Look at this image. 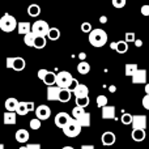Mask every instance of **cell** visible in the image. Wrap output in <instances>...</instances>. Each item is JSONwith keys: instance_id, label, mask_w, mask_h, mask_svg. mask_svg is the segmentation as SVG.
I'll list each match as a JSON object with an SVG mask.
<instances>
[{"instance_id": "1", "label": "cell", "mask_w": 149, "mask_h": 149, "mask_svg": "<svg viewBox=\"0 0 149 149\" xmlns=\"http://www.w3.org/2000/svg\"><path fill=\"white\" fill-rule=\"evenodd\" d=\"M89 43L93 47H103L107 43V33L102 29H93L89 33Z\"/></svg>"}, {"instance_id": "2", "label": "cell", "mask_w": 149, "mask_h": 149, "mask_svg": "<svg viewBox=\"0 0 149 149\" xmlns=\"http://www.w3.org/2000/svg\"><path fill=\"white\" fill-rule=\"evenodd\" d=\"M0 29L5 33H12L15 29H17V21L16 17L9 13L3 15V17L0 18Z\"/></svg>"}, {"instance_id": "3", "label": "cell", "mask_w": 149, "mask_h": 149, "mask_svg": "<svg viewBox=\"0 0 149 149\" xmlns=\"http://www.w3.org/2000/svg\"><path fill=\"white\" fill-rule=\"evenodd\" d=\"M81 128L82 127L80 126V123L73 118L65 124V127L63 128V134L67 137H77L81 134Z\"/></svg>"}, {"instance_id": "4", "label": "cell", "mask_w": 149, "mask_h": 149, "mask_svg": "<svg viewBox=\"0 0 149 149\" xmlns=\"http://www.w3.org/2000/svg\"><path fill=\"white\" fill-rule=\"evenodd\" d=\"M5 65H7V68H10V70H13V71L21 72V71L25 70L26 62H25V59L21 56H8L7 60H5Z\"/></svg>"}, {"instance_id": "5", "label": "cell", "mask_w": 149, "mask_h": 149, "mask_svg": "<svg viewBox=\"0 0 149 149\" xmlns=\"http://www.w3.org/2000/svg\"><path fill=\"white\" fill-rule=\"evenodd\" d=\"M72 74H71L68 71H60L59 73L56 74V82L55 85H58L62 89H65V88L70 86L71 81H72Z\"/></svg>"}, {"instance_id": "6", "label": "cell", "mask_w": 149, "mask_h": 149, "mask_svg": "<svg viewBox=\"0 0 149 149\" xmlns=\"http://www.w3.org/2000/svg\"><path fill=\"white\" fill-rule=\"evenodd\" d=\"M50 30V26L46 21L43 20H38L31 25V31L36 36H42V37H47V33Z\"/></svg>"}, {"instance_id": "7", "label": "cell", "mask_w": 149, "mask_h": 149, "mask_svg": "<svg viewBox=\"0 0 149 149\" xmlns=\"http://www.w3.org/2000/svg\"><path fill=\"white\" fill-rule=\"evenodd\" d=\"M71 115L68 113H64V111H62V113H58L56 115H55L54 118V122H55V126L58 127V128H64L65 124L68 123V122L71 120Z\"/></svg>"}, {"instance_id": "8", "label": "cell", "mask_w": 149, "mask_h": 149, "mask_svg": "<svg viewBox=\"0 0 149 149\" xmlns=\"http://www.w3.org/2000/svg\"><path fill=\"white\" fill-rule=\"evenodd\" d=\"M51 115V109L47 105H39L36 107V118L41 119V120H47Z\"/></svg>"}, {"instance_id": "9", "label": "cell", "mask_w": 149, "mask_h": 149, "mask_svg": "<svg viewBox=\"0 0 149 149\" xmlns=\"http://www.w3.org/2000/svg\"><path fill=\"white\" fill-rule=\"evenodd\" d=\"M132 128L134 130H145L147 128V116L145 115H134V119H132Z\"/></svg>"}, {"instance_id": "10", "label": "cell", "mask_w": 149, "mask_h": 149, "mask_svg": "<svg viewBox=\"0 0 149 149\" xmlns=\"http://www.w3.org/2000/svg\"><path fill=\"white\" fill-rule=\"evenodd\" d=\"M62 90V88H59L58 85H50L47 88V100L51 101V102H55V101H59V93Z\"/></svg>"}, {"instance_id": "11", "label": "cell", "mask_w": 149, "mask_h": 149, "mask_svg": "<svg viewBox=\"0 0 149 149\" xmlns=\"http://www.w3.org/2000/svg\"><path fill=\"white\" fill-rule=\"evenodd\" d=\"M101 141H102V144L105 145V147H111V145L115 144L116 141V136L114 132L111 131H106L102 134V136H101Z\"/></svg>"}, {"instance_id": "12", "label": "cell", "mask_w": 149, "mask_h": 149, "mask_svg": "<svg viewBox=\"0 0 149 149\" xmlns=\"http://www.w3.org/2000/svg\"><path fill=\"white\" fill-rule=\"evenodd\" d=\"M3 123L5 126H15L17 123V113L16 111H5L3 115Z\"/></svg>"}, {"instance_id": "13", "label": "cell", "mask_w": 149, "mask_h": 149, "mask_svg": "<svg viewBox=\"0 0 149 149\" xmlns=\"http://www.w3.org/2000/svg\"><path fill=\"white\" fill-rule=\"evenodd\" d=\"M132 82L134 84H147V70L139 68L136 73L132 76Z\"/></svg>"}, {"instance_id": "14", "label": "cell", "mask_w": 149, "mask_h": 149, "mask_svg": "<svg viewBox=\"0 0 149 149\" xmlns=\"http://www.w3.org/2000/svg\"><path fill=\"white\" fill-rule=\"evenodd\" d=\"M110 47L115 50L118 54H126L128 51V43L126 41H118V42H111Z\"/></svg>"}, {"instance_id": "15", "label": "cell", "mask_w": 149, "mask_h": 149, "mask_svg": "<svg viewBox=\"0 0 149 149\" xmlns=\"http://www.w3.org/2000/svg\"><path fill=\"white\" fill-rule=\"evenodd\" d=\"M29 137H30V135H29V132L26 131V130L24 128H20L16 131L15 134V139L17 143H21V144H25V143H28Z\"/></svg>"}, {"instance_id": "16", "label": "cell", "mask_w": 149, "mask_h": 149, "mask_svg": "<svg viewBox=\"0 0 149 149\" xmlns=\"http://www.w3.org/2000/svg\"><path fill=\"white\" fill-rule=\"evenodd\" d=\"M73 95L76 98H82V97H88L89 95V89H88L86 85L84 84H79L76 86V89L73 90Z\"/></svg>"}, {"instance_id": "17", "label": "cell", "mask_w": 149, "mask_h": 149, "mask_svg": "<svg viewBox=\"0 0 149 149\" xmlns=\"http://www.w3.org/2000/svg\"><path fill=\"white\" fill-rule=\"evenodd\" d=\"M102 118L103 119H115V107L106 105L102 107Z\"/></svg>"}, {"instance_id": "18", "label": "cell", "mask_w": 149, "mask_h": 149, "mask_svg": "<svg viewBox=\"0 0 149 149\" xmlns=\"http://www.w3.org/2000/svg\"><path fill=\"white\" fill-rule=\"evenodd\" d=\"M131 136H132V140H135L137 143H141L145 140L147 134H145V130H132Z\"/></svg>"}, {"instance_id": "19", "label": "cell", "mask_w": 149, "mask_h": 149, "mask_svg": "<svg viewBox=\"0 0 149 149\" xmlns=\"http://www.w3.org/2000/svg\"><path fill=\"white\" fill-rule=\"evenodd\" d=\"M17 105H18V101L16 100V98H13V97L7 98V100H5V102H4L5 111H16Z\"/></svg>"}, {"instance_id": "20", "label": "cell", "mask_w": 149, "mask_h": 149, "mask_svg": "<svg viewBox=\"0 0 149 149\" xmlns=\"http://www.w3.org/2000/svg\"><path fill=\"white\" fill-rule=\"evenodd\" d=\"M71 97H72V92H71L68 88L62 89V90H60V93H59V102H63V103L70 102Z\"/></svg>"}, {"instance_id": "21", "label": "cell", "mask_w": 149, "mask_h": 149, "mask_svg": "<svg viewBox=\"0 0 149 149\" xmlns=\"http://www.w3.org/2000/svg\"><path fill=\"white\" fill-rule=\"evenodd\" d=\"M17 31L21 36H25L29 31H31V25L29 22H26V21H22V22L17 24Z\"/></svg>"}, {"instance_id": "22", "label": "cell", "mask_w": 149, "mask_h": 149, "mask_svg": "<svg viewBox=\"0 0 149 149\" xmlns=\"http://www.w3.org/2000/svg\"><path fill=\"white\" fill-rule=\"evenodd\" d=\"M77 72L80 74H88L90 72V64L85 60H81V62L77 64Z\"/></svg>"}, {"instance_id": "23", "label": "cell", "mask_w": 149, "mask_h": 149, "mask_svg": "<svg viewBox=\"0 0 149 149\" xmlns=\"http://www.w3.org/2000/svg\"><path fill=\"white\" fill-rule=\"evenodd\" d=\"M137 70H139V65H137V64H135V63H128V64H126L124 73H126L127 77H132L135 73H136Z\"/></svg>"}, {"instance_id": "24", "label": "cell", "mask_w": 149, "mask_h": 149, "mask_svg": "<svg viewBox=\"0 0 149 149\" xmlns=\"http://www.w3.org/2000/svg\"><path fill=\"white\" fill-rule=\"evenodd\" d=\"M42 81H43L45 84L47 85V86H50V85H55V82H56V73H54V72H51V71H49Z\"/></svg>"}, {"instance_id": "25", "label": "cell", "mask_w": 149, "mask_h": 149, "mask_svg": "<svg viewBox=\"0 0 149 149\" xmlns=\"http://www.w3.org/2000/svg\"><path fill=\"white\" fill-rule=\"evenodd\" d=\"M28 15L30 17H38L41 15V7L38 4H30L28 7Z\"/></svg>"}, {"instance_id": "26", "label": "cell", "mask_w": 149, "mask_h": 149, "mask_svg": "<svg viewBox=\"0 0 149 149\" xmlns=\"http://www.w3.org/2000/svg\"><path fill=\"white\" fill-rule=\"evenodd\" d=\"M36 34L33 33V31H29L28 34H25L24 36V43L26 45V46L29 47H34V41H36Z\"/></svg>"}, {"instance_id": "27", "label": "cell", "mask_w": 149, "mask_h": 149, "mask_svg": "<svg viewBox=\"0 0 149 149\" xmlns=\"http://www.w3.org/2000/svg\"><path fill=\"white\" fill-rule=\"evenodd\" d=\"M46 38H49L50 41H58L60 38V30L58 28H50Z\"/></svg>"}, {"instance_id": "28", "label": "cell", "mask_w": 149, "mask_h": 149, "mask_svg": "<svg viewBox=\"0 0 149 149\" xmlns=\"http://www.w3.org/2000/svg\"><path fill=\"white\" fill-rule=\"evenodd\" d=\"M46 37H42V36H37L36 37V41H34V47L38 50L41 49H45V46H46Z\"/></svg>"}, {"instance_id": "29", "label": "cell", "mask_w": 149, "mask_h": 149, "mask_svg": "<svg viewBox=\"0 0 149 149\" xmlns=\"http://www.w3.org/2000/svg\"><path fill=\"white\" fill-rule=\"evenodd\" d=\"M81 127H89L90 126V113H85L80 119H76Z\"/></svg>"}, {"instance_id": "30", "label": "cell", "mask_w": 149, "mask_h": 149, "mask_svg": "<svg viewBox=\"0 0 149 149\" xmlns=\"http://www.w3.org/2000/svg\"><path fill=\"white\" fill-rule=\"evenodd\" d=\"M16 113H17V115H20V116L26 115V114L29 113L28 107H26V102H18L17 109H16Z\"/></svg>"}, {"instance_id": "31", "label": "cell", "mask_w": 149, "mask_h": 149, "mask_svg": "<svg viewBox=\"0 0 149 149\" xmlns=\"http://www.w3.org/2000/svg\"><path fill=\"white\" fill-rule=\"evenodd\" d=\"M85 113H86V111H85V109L84 107H80V106H74V107L72 109V116L74 119H80Z\"/></svg>"}, {"instance_id": "32", "label": "cell", "mask_w": 149, "mask_h": 149, "mask_svg": "<svg viewBox=\"0 0 149 149\" xmlns=\"http://www.w3.org/2000/svg\"><path fill=\"white\" fill-rule=\"evenodd\" d=\"M90 103L89 95L88 97H82V98H76V106H80V107H88Z\"/></svg>"}, {"instance_id": "33", "label": "cell", "mask_w": 149, "mask_h": 149, "mask_svg": "<svg viewBox=\"0 0 149 149\" xmlns=\"http://www.w3.org/2000/svg\"><path fill=\"white\" fill-rule=\"evenodd\" d=\"M132 119H134V115H131L130 113H124L120 118V122L124 126H130V124H132Z\"/></svg>"}, {"instance_id": "34", "label": "cell", "mask_w": 149, "mask_h": 149, "mask_svg": "<svg viewBox=\"0 0 149 149\" xmlns=\"http://www.w3.org/2000/svg\"><path fill=\"white\" fill-rule=\"evenodd\" d=\"M97 106L98 107H105L106 105H107V97H106V95H103V94H101V95H98L97 97Z\"/></svg>"}, {"instance_id": "35", "label": "cell", "mask_w": 149, "mask_h": 149, "mask_svg": "<svg viewBox=\"0 0 149 149\" xmlns=\"http://www.w3.org/2000/svg\"><path fill=\"white\" fill-rule=\"evenodd\" d=\"M30 128L31 130H39L41 128V119L34 118L30 120Z\"/></svg>"}, {"instance_id": "36", "label": "cell", "mask_w": 149, "mask_h": 149, "mask_svg": "<svg viewBox=\"0 0 149 149\" xmlns=\"http://www.w3.org/2000/svg\"><path fill=\"white\" fill-rule=\"evenodd\" d=\"M111 3H113L114 8H116V9H120V8L126 7L127 0H111Z\"/></svg>"}, {"instance_id": "37", "label": "cell", "mask_w": 149, "mask_h": 149, "mask_svg": "<svg viewBox=\"0 0 149 149\" xmlns=\"http://www.w3.org/2000/svg\"><path fill=\"white\" fill-rule=\"evenodd\" d=\"M92 30H93V29H92V24H90V22H82L81 24V31H82V33H88V34H89Z\"/></svg>"}, {"instance_id": "38", "label": "cell", "mask_w": 149, "mask_h": 149, "mask_svg": "<svg viewBox=\"0 0 149 149\" xmlns=\"http://www.w3.org/2000/svg\"><path fill=\"white\" fill-rule=\"evenodd\" d=\"M135 39H136V37H135V33H126V39L124 41L127 42V43H130V42H135Z\"/></svg>"}, {"instance_id": "39", "label": "cell", "mask_w": 149, "mask_h": 149, "mask_svg": "<svg viewBox=\"0 0 149 149\" xmlns=\"http://www.w3.org/2000/svg\"><path fill=\"white\" fill-rule=\"evenodd\" d=\"M140 12H141L143 16H149V4H144L141 8H140Z\"/></svg>"}, {"instance_id": "40", "label": "cell", "mask_w": 149, "mask_h": 149, "mask_svg": "<svg viewBox=\"0 0 149 149\" xmlns=\"http://www.w3.org/2000/svg\"><path fill=\"white\" fill-rule=\"evenodd\" d=\"M79 84H80V82L77 81V80L73 77V79H72V81H71V84H70V86H68V89H70L71 92H73V90L76 89V86H77V85H79Z\"/></svg>"}, {"instance_id": "41", "label": "cell", "mask_w": 149, "mask_h": 149, "mask_svg": "<svg viewBox=\"0 0 149 149\" xmlns=\"http://www.w3.org/2000/svg\"><path fill=\"white\" fill-rule=\"evenodd\" d=\"M47 72H49V71H47V70H45V68H42V70H39V71H38V73H37V76H38V79H39V80H43Z\"/></svg>"}, {"instance_id": "42", "label": "cell", "mask_w": 149, "mask_h": 149, "mask_svg": "<svg viewBox=\"0 0 149 149\" xmlns=\"http://www.w3.org/2000/svg\"><path fill=\"white\" fill-rule=\"evenodd\" d=\"M143 106L145 110H149V94H145V97L143 98Z\"/></svg>"}, {"instance_id": "43", "label": "cell", "mask_w": 149, "mask_h": 149, "mask_svg": "<svg viewBox=\"0 0 149 149\" xmlns=\"http://www.w3.org/2000/svg\"><path fill=\"white\" fill-rule=\"evenodd\" d=\"M26 107H28L29 111H36V105H34L33 101H30V102H26Z\"/></svg>"}, {"instance_id": "44", "label": "cell", "mask_w": 149, "mask_h": 149, "mask_svg": "<svg viewBox=\"0 0 149 149\" xmlns=\"http://www.w3.org/2000/svg\"><path fill=\"white\" fill-rule=\"evenodd\" d=\"M26 147H28V149H42L39 144H28Z\"/></svg>"}, {"instance_id": "45", "label": "cell", "mask_w": 149, "mask_h": 149, "mask_svg": "<svg viewBox=\"0 0 149 149\" xmlns=\"http://www.w3.org/2000/svg\"><path fill=\"white\" fill-rule=\"evenodd\" d=\"M134 43H135V46H136V47H141L143 46V41H141V39H135Z\"/></svg>"}, {"instance_id": "46", "label": "cell", "mask_w": 149, "mask_h": 149, "mask_svg": "<svg viewBox=\"0 0 149 149\" xmlns=\"http://www.w3.org/2000/svg\"><path fill=\"white\" fill-rule=\"evenodd\" d=\"M81 149H94V147L90 144H84V145H81Z\"/></svg>"}, {"instance_id": "47", "label": "cell", "mask_w": 149, "mask_h": 149, "mask_svg": "<svg viewBox=\"0 0 149 149\" xmlns=\"http://www.w3.org/2000/svg\"><path fill=\"white\" fill-rule=\"evenodd\" d=\"M106 21H107V17H106V16H101L100 17V22L101 24H106Z\"/></svg>"}, {"instance_id": "48", "label": "cell", "mask_w": 149, "mask_h": 149, "mask_svg": "<svg viewBox=\"0 0 149 149\" xmlns=\"http://www.w3.org/2000/svg\"><path fill=\"white\" fill-rule=\"evenodd\" d=\"M79 58H80V60H85V58H86V55H85V52H80Z\"/></svg>"}, {"instance_id": "49", "label": "cell", "mask_w": 149, "mask_h": 149, "mask_svg": "<svg viewBox=\"0 0 149 149\" xmlns=\"http://www.w3.org/2000/svg\"><path fill=\"white\" fill-rule=\"evenodd\" d=\"M109 90H110V92H111V93H114V92H115V90H116V88H115V86H114V85H111V86H110V88H109Z\"/></svg>"}, {"instance_id": "50", "label": "cell", "mask_w": 149, "mask_h": 149, "mask_svg": "<svg viewBox=\"0 0 149 149\" xmlns=\"http://www.w3.org/2000/svg\"><path fill=\"white\" fill-rule=\"evenodd\" d=\"M144 90H145V93H147V94H149V84H145Z\"/></svg>"}, {"instance_id": "51", "label": "cell", "mask_w": 149, "mask_h": 149, "mask_svg": "<svg viewBox=\"0 0 149 149\" xmlns=\"http://www.w3.org/2000/svg\"><path fill=\"white\" fill-rule=\"evenodd\" d=\"M62 149H74L73 147H70V145H67V147H63Z\"/></svg>"}, {"instance_id": "52", "label": "cell", "mask_w": 149, "mask_h": 149, "mask_svg": "<svg viewBox=\"0 0 149 149\" xmlns=\"http://www.w3.org/2000/svg\"><path fill=\"white\" fill-rule=\"evenodd\" d=\"M0 149H5V147H4V144H1V143H0Z\"/></svg>"}, {"instance_id": "53", "label": "cell", "mask_w": 149, "mask_h": 149, "mask_svg": "<svg viewBox=\"0 0 149 149\" xmlns=\"http://www.w3.org/2000/svg\"><path fill=\"white\" fill-rule=\"evenodd\" d=\"M20 149H28V147H20Z\"/></svg>"}, {"instance_id": "54", "label": "cell", "mask_w": 149, "mask_h": 149, "mask_svg": "<svg viewBox=\"0 0 149 149\" xmlns=\"http://www.w3.org/2000/svg\"><path fill=\"white\" fill-rule=\"evenodd\" d=\"M65 1H68V0H65Z\"/></svg>"}]
</instances>
